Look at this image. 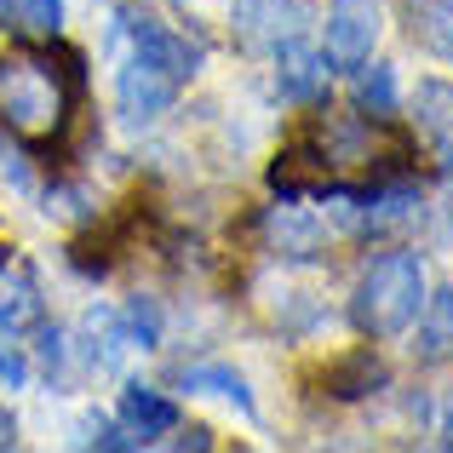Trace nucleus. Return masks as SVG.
Returning <instances> with one entry per match:
<instances>
[{
  "label": "nucleus",
  "mask_w": 453,
  "mask_h": 453,
  "mask_svg": "<svg viewBox=\"0 0 453 453\" xmlns=\"http://www.w3.org/2000/svg\"><path fill=\"white\" fill-rule=\"evenodd\" d=\"M75 92H81L75 58H52V52L0 58V127L18 133L23 144L64 138L69 115H75Z\"/></svg>",
  "instance_id": "nucleus-1"
},
{
  "label": "nucleus",
  "mask_w": 453,
  "mask_h": 453,
  "mask_svg": "<svg viewBox=\"0 0 453 453\" xmlns=\"http://www.w3.org/2000/svg\"><path fill=\"white\" fill-rule=\"evenodd\" d=\"M310 155L327 173V189L344 196V178H390L408 166V138L390 133L379 115H321L310 133Z\"/></svg>",
  "instance_id": "nucleus-2"
},
{
  "label": "nucleus",
  "mask_w": 453,
  "mask_h": 453,
  "mask_svg": "<svg viewBox=\"0 0 453 453\" xmlns=\"http://www.w3.org/2000/svg\"><path fill=\"white\" fill-rule=\"evenodd\" d=\"M419 310H425V265H419V253H402V247L379 253L350 293V321L367 339L408 333L419 321Z\"/></svg>",
  "instance_id": "nucleus-3"
},
{
  "label": "nucleus",
  "mask_w": 453,
  "mask_h": 453,
  "mask_svg": "<svg viewBox=\"0 0 453 453\" xmlns=\"http://www.w3.org/2000/svg\"><path fill=\"white\" fill-rule=\"evenodd\" d=\"M230 23H235V41L247 52H276L281 41H293L310 23V6L304 0H235Z\"/></svg>",
  "instance_id": "nucleus-4"
},
{
  "label": "nucleus",
  "mask_w": 453,
  "mask_h": 453,
  "mask_svg": "<svg viewBox=\"0 0 453 453\" xmlns=\"http://www.w3.org/2000/svg\"><path fill=\"white\" fill-rule=\"evenodd\" d=\"M127 35H133V58H138V64L161 69V75L178 81V87H184V81L201 69V46L189 41V35L166 29V23H155V18H127Z\"/></svg>",
  "instance_id": "nucleus-5"
},
{
  "label": "nucleus",
  "mask_w": 453,
  "mask_h": 453,
  "mask_svg": "<svg viewBox=\"0 0 453 453\" xmlns=\"http://www.w3.org/2000/svg\"><path fill=\"white\" fill-rule=\"evenodd\" d=\"M379 0H333L327 6V58L339 69H356L373 58V41H379Z\"/></svg>",
  "instance_id": "nucleus-6"
},
{
  "label": "nucleus",
  "mask_w": 453,
  "mask_h": 453,
  "mask_svg": "<svg viewBox=\"0 0 453 453\" xmlns=\"http://www.w3.org/2000/svg\"><path fill=\"white\" fill-rule=\"evenodd\" d=\"M173 92H178V81H166L161 69L138 64V58L121 69V81H115V98H121L127 121H155V115H166L173 110Z\"/></svg>",
  "instance_id": "nucleus-7"
},
{
  "label": "nucleus",
  "mask_w": 453,
  "mask_h": 453,
  "mask_svg": "<svg viewBox=\"0 0 453 453\" xmlns=\"http://www.w3.org/2000/svg\"><path fill=\"white\" fill-rule=\"evenodd\" d=\"M321 87H327V52L304 46L299 35H293V41H281L276 46V92H281V98L310 104Z\"/></svg>",
  "instance_id": "nucleus-8"
},
{
  "label": "nucleus",
  "mask_w": 453,
  "mask_h": 453,
  "mask_svg": "<svg viewBox=\"0 0 453 453\" xmlns=\"http://www.w3.org/2000/svg\"><path fill=\"white\" fill-rule=\"evenodd\" d=\"M121 419H127V431H133L138 442H155V436H166L178 425V408L150 385H127L121 390Z\"/></svg>",
  "instance_id": "nucleus-9"
},
{
  "label": "nucleus",
  "mask_w": 453,
  "mask_h": 453,
  "mask_svg": "<svg viewBox=\"0 0 453 453\" xmlns=\"http://www.w3.org/2000/svg\"><path fill=\"white\" fill-rule=\"evenodd\" d=\"M413 356H419V362H448V356H453V288H442V293H425Z\"/></svg>",
  "instance_id": "nucleus-10"
},
{
  "label": "nucleus",
  "mask_w": 453,
  "mask_h": 453,
  "mask_svg": "<svg viewBox=\"0 0 453 453\" xmlns=\"http://www.w3.org/2000/svg\"><path fill=\"white\" fill-rule=\"evenodd\" d=\"M133 344V333H127V321L115 316V310H87V327H81V356H87L92 367H121V350Z\"/></svg>",
  "instance_id": "nucleus-11"
},
{
  "label": "nucleus",
  "mask_w": 453,
  "mask_h": 453,
  "mask_svg": "<svg viewBox=\"0 0 453 453\" xmlns=\"http://www.w3.org/2000/svg\"><path fill=\"white\" fill-rule=\"evenodd\" d=\"M270 242H276L281 258H316L321 253V224L304 207H293V196H288V207L270 212Z\"/></svg>",
  "instance_id": "nucleus-12"
},
{
  "label": "nucleus",
  "mask_w": 453,
  "mask_h": 453,
  "mask_svg": "<svg viewBox=\"0 0 453 453\" xmlns=\"http://www.w3.org/2000/svg\"><path fill=\"white\" fill-rule=\"evenodd\" d=\"M408 6V29L425 52L453 58V0H402Z\"/></svg>",
  "instance_id": "nucleus-13"
},
{
  "label": "nucleus",
  "mask_w": 453,
  "mask_h": 453,
  "mask_svg": "<svg viewBox=\"0 0 453 453\" xmlns=\"http://www.w3.org/2000/svg\"><path fill=\"white\" fill-rule=\"evenodd\" d=\"M178 385H184V390H207V396H224V402H235V408H242L247 419L258 413V402H253V390H247V379L235 373V367H224V362L184 367V373H178Z\"/></svg>",
  "instance_id": "nucleus-14"
},
{
  "label": "nucleus",
  "mask_w": 453,
  "mask_h": 453,
  "mask_svg": "<svg viewBox=\"0 0 453 453\" xmlns=\"http://www.w3.org/2000/svg\"><path fill=\"white\" fill-rule=\"evenodd\" d=\"M41 321V293L23 270H0V327L6 333H23Z\"/></svg>",
  "instance_id": "nucleus-15"
},
{
  "label": "nucleus",
  "mask_w": 453,
  "mask_h": 453,
  "mask_svg": "<svg viewBox=\"0 0 453 453\" xmlns=\"http://www.w3.org/2000/svg\"><path fill=\"white\" fill-rule=\"evenodd\" d=\"M327 385H333L339 402H356V396H367V390L385 385V362H379L373 350H356V356H344V362L327 373Z\"/></svg>",
  "instance_id": "nucleus-16"
},
{
  "label": "nucleus",
  "mask_w": 453,
  "mask_h": 453,
  "mask_svg": "<svg viewBox=\"0 0 453 453\" xmlns=\"http://www.w3.org/2000/svg\"><path fill=\"white\" fill-rule=\"evenodd\" d=\"M413 121L431 138L453 133V81H419V92H413Z\"/></svg>",
  "instance_id": "nucleus-17"
},
{
  "label": "nucleus",
  "mask_w": 453,
  "mask_h": 453,
  "mask_svg": "<svg viewBox=\"0 0 453 453\" xmlns=\"http://www.w3.org/2000/svg\"><path fill=\"white\" fill-rule=\"evenodd\" d=\"M356 104L373 115H390L396 110V75H390V64H373L356 75Z\"/></svg>",
  "instance_id": "nucleus-18"
},
{
  "label": "nucleus",
  "mask_w": 453,
  "mask_h": 453,
  "mask_svg": "<svg viewBox=\"0 0 453 453\" xmlns=\"http://www.w3.org/2000/svg\"><path fill=\"white\" fill-rule=\"evenodd\" d=\"M12 18L23 23L29 35H58V23H64V0H12Z\"/></svg>",
  "instance_id": "nucleus-19"
},
{
  "label": "nucleus",
  "mask_w": 453,
  "mask_h": 453,
  "mask_svg": "<svg viewBox=\"0 0 453 453\" xmlns=\"http://www.w3.org/2000/svg\"><path fill=\"white\" fill-rule=\"evenodd\" d=\"M121 321H127V333H133V344H144V350L161 344V310H155V299H133Z\"/></svg>",
  "instance_id": "nucleus-20"
},
{
  "label": "nucleus",
  "mask_w": 453,
  "mask_h": 453,
  "mask_svg": "<svg viewBox=\"0 0 453 453\" xmlns=\"http://www.w3.org/2000/svg\"><path fill=\"white\" fill-rule=\"evenodd\" d=\"M81 442H92V448H110V453H127V448H144L133 431H115L110 419H87V436Z\"/></svg>",
  "instance_id": "nucleus-21"
},
{
  "label": "nucleus",
  "mask_w": 453,
  "mask_h": 453,
  "mask_svg": "<svg viewBox=\"0 0 453 453\" xmlns=\"http://www.w3.org/2000/svg\"><path fill=\"white\" fill-rule=\"evenodd\" d=\"M0 379H6V390H18L23 379H29V362H23V350L12 344L6 327H0Z\"/></svg>",
  "instance_id": "nucleus-22"
},
{
  "label": "nucleus",
  "mask_w": 453,
  "mask_h": 453,
  "mask_svg": "<svg viewBox=\"0 0 453 453\" xmlns=\"http://www.w3.org/2000/svg\"><path fill=\"white\" fill-rule=\"evenodd\" d=\"M64 356H69L64 333H58V327H41V362H46V373H58V367H64Z\"/></svg>",
  "instance_id": "nucleus-23"
},
{
  "label": "nucleus",
  "mask_w": 453,
  "mask_h": 453,
  "mask_svg": "<svg viewBox=\"0 0 453 453\" xmlns=\"http://www.w3.org/2000/svg\"><path fill=\"white\" fill-rule=\"evenodd\" d=\"M18 442V419H12V413H0V448H12Z\"/></svg>",
  "instance_id": "nucleus-24"
},
{
  "label": "nucleus",
  "mask_w": 453,
  "mask_h": 453,
  "mask_svg": "<svg viewBox=\"0 0 453 453\" xmlns=\"http://www.w3.org/2000/svg\"><path fill=\"white\" fill-rule=\"evenodd\" d=\"M178 448H212V442H207V431H184V436H178Z\"/></svg>",
  "instance_id": "nucleus-25"
},
{
  "label": "nucleus",
  "mask_w": 453,
  "mask_h": 453,
  "mask_svg": "<svg viewBox=\"0 0 453 453\" xmlns=\"http://www.w3.org/2000/svg\"><path fill=\"white\" fill-rule=\"evenodd\" d=\"M442 173L453 178V133H442Z\"/></svg>",
  "instance_id": "nucleus-26"
},
{
  "label": "nucleus",
  "mask_w": 453,
  "mask_h": 453,
  "mask_svg": "<svg viewBox=\"0 0 453 453\" xmlns=\"http://www.w3.org/2000/svg\"><path fill=\"white\" fill-rule=\"evenodd\" d=\"M442 442L453 448V402H448V413H442Z\"/></svg>",
  "instance_id": "nucleus-27"
},
{
  "label": "nucleus",
  "mask_w": 453,
  "mask_h": 453,
  "mask_svg": "<svg viewBox=\"0 0 453 453\" xmlns=\"http://www.w3.org/2000/svg\"><path fill=\"white\" fill-rule=\"evenodd\" d=\"M6 6H12V0H0V12H6Z\"/></svg>",
  "instance_id": "nucleus-28"
},
{
  "label": "nucleus",
  "mask_w": 453,
  "mask_h": 453,
  "mask_svg": "<svg viewBox=\"0 0 453 453\" xmlns=\"http://www.w3.org/2000/svg\"><path fill=\"white\" fill-rule=\"evenodd\" d=\"M448 224H453V212H448Z\"/></svg>",
  "instance_id": "nucleus-29"
}]
</instances>
